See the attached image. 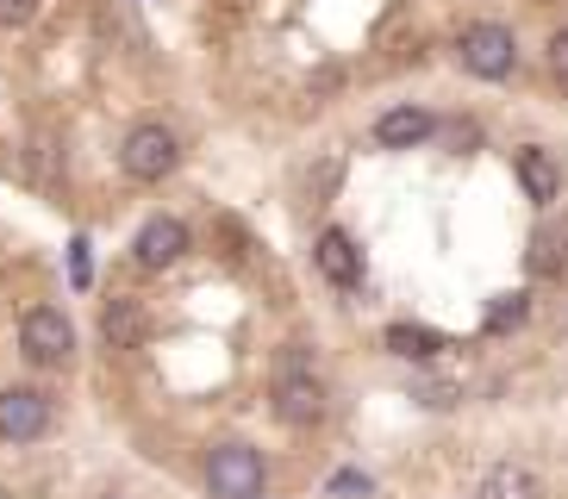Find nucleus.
Segmentation results:
<instances>
[{
	"label": "nucleus",
	"instance_id": "9b49d317",
	"mask_svg": "<svg viewBox=\"0 0 568 499\" xmlns=\"http://www.w3.org/2000/svg\"><path fill=\"white\" fill-rule=\"evenodd\" d=\"M101 337L106 344H138V337H144V299H132V294H113L101 306Z\"/></svg>",
	"mask_w": 568,
	"mask_h": 499
},
{
	"label": "nucleus",
	"instance_id": "20e7f679",
	"mask_svg": "<svg viewBox=\"0 0 568 499\" xmlns=\"http://www.w3.org/2000/svg\"><path fill=\"white\" fill-rule=\"evenodd\" d=\"M275 418L282 425H318L325 418V387H318V375L306 363H287L282 375H275Z\"/></svg>",
	"mask_w": 568,
	"mask_h": 499
},
{
	"label": "nucleus",
	"instance_id": "f3484780",
	"mask_svg": "<svg viewBox=\"0 0 568 499\" xmlns=\"http://www.w3.org/2000/svg\"><path fill=\"white\" fill-rule=\"evenodd\" d=\"M38 7L44 0H0V26H26V19H38Z\"/></svg>",
	"mask_w": 568,
	"mask_h": 499
},
{
	"label": "nucleus",
	"instance_id": "dca6fc26",
	"mask_svg": "<svg viewBox=\"0 0 568 499\" xmlns=\"http://www.w3.org/2000/svg\"><path fill=\"white\" fill-rule=\"evenodd\" d=\"M69 282H75V287L94 282V244H88V237H75V244H69Z\"/></svg>",
	"mask_w": 568,
	"mask_h": 499
},
{
	"label": "nucleus",
	"instance_id": "0eeeda50",
	"mask_svg": "<svg viewBox=\"0 0 568 499\" xmlns=\"http://www.w3.org/2000/svg\"><path fill=\"white\" fill-rule=\"evenodd\" d=\"M313 263H318V275L332 287H356L363 282V249H356V237L351 232H318V244H313Z\"/></svg>",
	"mask_w": 568,
	"mask_h": 499
},
{
	"label": "nucleus",
	"instance_id": "4468645a",
	"mask_svg": "<svg viewBox=\"0 0 568 499\" xmlns=\"http://www.w3.org/2000/svg\"><path fill=\"white\" fill-rule=\"evenodd\" d=\"M525 263H531V275H562L568 268V232H537Z\"/></svg>",
	"mask_w": 568,
	"mask_h": 499
},
{
	"label": "nucleus",
	"instance_id": "ddd939ff",
	"mask_svg": "<svg viewBox=\"0 0 568 499\" xmlns=\"http://www.w3.org/2000/svg\"><path fill=\"white\" fill-rule=\"evenodd\" d=\"M387 349L394 356H406V363H432V356H444V332H432V325H387Z\"/></svg>",
	"mask_w": 568,
	"mask_h": 499
},
{
	"label": "nucleus",
	"instance_id": "f03ea898",
	"mask_svg": "<svg viewBox=\"0 0 568 499\" xmlns=\"http://www.w3.org/2000/svg\"><path fill=\"white\" fill-rule=\"evenodd\" d=\"M119 163H125L132 182H163V175H175V163H182V144H175L169 125H132L125 144H119Z\"/></svg>",
	"mask_w": 568,
	"mask_h": 499
},
{
	"label": "nucleus",
	"instance_id": "6e6552de",
	"mask_svg": "<svg viewBox=\"0 0 568 499\" xmlns=\"http://www.w3.org/2000/svg\"><path fill=\"white\" fill-rule=\"evenodd\" d=\"M187 249V225L182 218H151V225H144V232H138V244H132V263L138 268H169L175 263V256H182Z\"/></svg>",
	"mask_w": 568,
	"mask_h": 499
},
{
	"label": "nucleus",
	"instance_id": "1a4fd4ad",
	"mask_svg": "<svg viewBox=\"0 0 568 499\" xmlns=\"http://www.w3.org/2000/svg\"><path fill=\"white\" fill-rule=\"evenodd\" d=\"M513 169H518V187L537 200V206H550L556 194H562V169H556V156L550 150H537V144H525L513 156Z\"/></svg>",
	"mask_w": 568,
	"mask_h": 499
},
{
	"label": "nucleus",
	"instance_id": "f8f14e48",
	"mask_svg": "<svg viewBox=\"0 0 568 499\" xmlns=\"http://www.w3.org/2000/svg\"><path fill=\"white\" fill-rule=\"evenodd\" d=\"M475 499H544V487H537V475H531V468L500 462V468H487V475H481Z\"/></svg>",
	"mask_w": 568,
	"mask_h": 499
},
{
	"label": "nucleus",
	"instance_id": "2eb2a0df",
	"mask_svg": "<svg viewBox=\"0 0 568 499\" xmlns=\"http://www.w3.org/2000/svg\"><path fill=\"white\" fill-rule=\"evenodd\" d=\"M525 313H531V299H525V294H500L494 306H487L481 325H487V332H513V325H525Z\"/></svg>",
	"mask_w": 568,
	"mask_h": 499
},
{
	"label": "nucleus",
	"instance_id": "7ed1b4c3",
	"mask_svg": "<svg viewBox=\"0 0 568 499\" xmlns=\"http://www.w3.org/2000/svg\"><path fill=\"white\" fill-rule=\"evenodd\" d=\"M206 493L213 499H256L263 493V456L251 444H219L206 456Z\"/></svg>",
	"mask_w": 568,
	"mask_h": 499
},
{
	"label": "nucleus",
	"instance_id": "a211bd4d",
	"mask_svg": "<svg viewBox=\"0 0 568 499\" xmlns=\"http://www.w3.org/2000/svg\"><path fill=\"white\" fill-rule=\"evenodd\" d=\"M550 75H556V82H568V32L550 38Z\"/></svg>",
	"mask_w": 568,
	"mask_h": 499
},
{
	"label": "nucleus",
	"instance_id": "f257e3e1",
	"mask_svg": "<svg viewBox=\"0 0 568 499\" xmlns=\"http://www.w3.org/2000/svg\"><path fill=\"white\" fill-rule=\"evenodd\" d=\"M456 57H463L468 75H481V82H506L518 63V44L506 26H494V19H475V26H463V38H456Z\"/></svg>",
	"mask_w": 568,
	"mask_h": 499
},
{
	"label": "nucleus",
	"instance_id": "423d86ee",
	"mask_svg": "<svg viewBox=\"0 0 568 499\" xmlns=\"http://www.w3.org/2000/svg\"><path fill=\"white\" fill-rule=\"evenodd\" d=\"M44 431H51V399L32 394V387H7L0 394V437L7 444H32Z\"/></svg>",
	"mask_w": 568,
	"mask_h": 499
},
{
	"label": "nucleus",
	"instance_id": "9d476101",
	"mask_svg": "<svg viewBox=\"0 0 568 499\" xmlns=\"http://www.w3.org/2000/svg\"><path fill=\"white\" fill-rule=\"evenodd\" d=\"M432 132H437V119L425 113V106H394V113L375 119V144H387V150H413Z\"/></svg>",
	"mask_w": 568,
	"mask_h": 499
},
{
	"label": "nucleus",
	"instance_id": "39448f33",
	"mask_svg": "<svg viewBox=\"0 0 568 499\" xmlns=\"http://www.w3.org/2000/svg\"><path fill=\"white\" fill-rule=\"evenodd\" d=\"M19 349H26L32 363H69L75 332H69V318L57 313V306H32V313L19 318Z\"/></svg>",
	"mask_w": 568,
	"mask_h": 499
},
{
	"label": "nucleus",
	"instance_id": "6ab92c4d",
	"mask_svg": "<svg viewBox=\"0 0 568 499\" xmlns=\"http://www.w3.org/2000/svg\"><path fill=\"white\" fill-rule=\"evenodd\" d=\"M325 493H368V475H332V481H325Z\"/></svg>",
	"mask_w": 568,
	"mask_h": 499
}]
</instances>
